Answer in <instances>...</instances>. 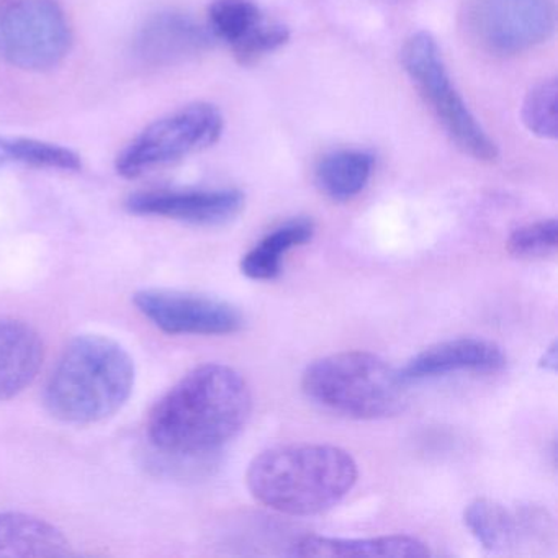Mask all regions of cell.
<instances>
[{
	"label": "cell",
	"instance_id": "obj_1",
	"mask_svg": "<svg viewBox=\"0 0 558 558\" xmlns=\"http://www.w3.org/2000/svg\"><path fill=\"white\" fill-rule=\"evenodd\" d=\"M251 410L253 393L236 368L204 364L156 403L148 437L168 456H205L233 440L246 426Z\"/></svg>",
	"mask_w": 558,
	"mask_h": 558
},
{
	"label": "cell",
	"instance_id": "obj_2",
	"mask_svg": "<svg viewBox=\"0 0 558 558\" xmlns=\"http://www.w3.org/2000/svg\"><path fill=\"white\" fill-rule=\"evenodd\" d=\"M354 457L329 444H289L264 450L247 466L246 485L256 501L289 515H315L354 488Z\"/></svg>",
	"mask_w": 558,
	"mask_h": 558
},
{
	"label": "cell",
	"instance_id": "obj_3",
	"mask_svg": "<svg viewBox=\"0 0 558 558\" xmlns=\"http://www.w3.org/2000/svg\"><path fill=\"white\" fill-rule=\"evenodd\" d=\"M135 378V362L122 344L102 335L77 336L48 378L45 404L64 423H99L125 407Z\"/></svg>",
	"mask_w": 558,
	"mask_h": 558
},
{
	"label": "cell",
	"instance_id": "obj_4",
	"mask_svg": "<svg viewBox=\"0 0 558 558\" xmlns=\"http://www.w3.org/2000/svg\"><path fill=\"white\" fill-rule=\"evenodd\" d=\"M400 371L367 351H344L310 364L302 390L319 407L354 420L395 416L407 403Z\"/></svg>",
	"mask_w": 558,
	"mask_h": 558
},
{
	"label": "cell",
	"instance_id": "obj_5",
	"mask_svg": "<svg viewBox=\"0 0 558 558\" xmlns=\"http://www.w3.org/2000/svg\"><path fill=\"white\" fill-rule=\"evenodd\" d=\"M401 64L457 148L475 161H498V146L476 122L453 86L433 35L427 32L411 35L401 48Z\"/></svg>",
	"mask_w": 558,
	"mask_h": 558
},
{
	"label": "cell",
	"instance_id": "obj_6",
	"mask_svg": "<svg viewBox=\"0 0 558 558\" xmlns=\"http://www.w3.org/2000/svg\"><path fill=\"white\" fill-rule=\"evenodd\" d=\"M73 47L70 22L57 0H9L0 5V60L19 70L47 73Z\"/></svg>",
	"mask_w": 558,
	"mask_h": 558
},
{
	"label": "cell",
	"instance_id": "obj_7",
	"mask_svg": "<svg viewBox=\"0 0 558 558\" xmlns=\"http://www.w3.org/2000/svg\"><path fill=\"white\" fill-rule=\"evenodd\" d=\"M220 110L210 104H194L143 130L117 158V172L135 179L214 146L223 133Z\"/></svg>",
	"mask_w": 558,
	"mask_h": 558
},
{
	"label": "cell",
	"instance_id": "obj_8",
	"mask_svg": "<svg viewBox=\"0 0 558 558\" xmlns=\"http://www.w3.org/2000/svg\"><path fill=\"white\" fill-rule=\"evenodd\" d=\"M466 17L480 47L498 57L527 53L555 32L554 0H472Z\"/></svg>",
	"mask_w": 558,
	"mask_h": 558
},
{
	"label": "cell",
	"instance_id": "obj_9",
	"mask_svg": "<svg viewBox=\"0 0 558 558\" xmlns=\"http://www.w3.org/2000/svg\"><path fill=\"white\" fill-rule=\"evenodd\" d=\"M133 300L136 308L168 335H233L244 326L240 310L214 296L148 289L136 293Z\"/></svg>",
	"mask_w": 558,
	"mask_h": 558
},
{
	"label": "cell",
	"instance_id": "obj_10",
	"mask_svg": "<svg viewBox=\"0 0 558 558\" xmlns=\"http://www.w3.org/2000/svg\"><path fill=\"white\" fill-rule=\"evenodd\" d=\"M246 197L236 189L218 191H148L130 195L126 208L143 217H162L198 227L230 223L243 211Z\"/></svg>",
	"mask_w": 558,
	"mask_h": 558
},
{
	"label": "cell",
	"instance_id": "obj_11",
	"mask_svg": "<svg viewBox=\"0 0 558 558\" xmlns=\"http://www.w3.org/2000/svg\"><path fill=\"white\" fill-rule=\"evenodd\" d=\"M211 41V32L191 15L166 11L143 24L133 41V51L148 66H169L205 53Z\"/></svg>",
	"mask_w": 558,
	"mask_h": 558
},
{
	"label": "cell",
	"instance_id": "obj_12",
	"mask_svg": "<svg viewBox=\"0 0 558 558\" xmlns=\"http://www.w3.org/2000/svg\"><path fill=\"white\" fill-rule=\"evenodd\" d=\"M506 354L496 342L480 338H457L437 342L404 365V380H427L460 372H496L506 365Z\"/></svg>",
	"mask_w": 558,
	"mask_h": 558
},
{
	"label": "cell",
	"instance_id": "obj_13",
	"mask_svg": "<svg viewBox=\"0 0 558 558\" xmlns=\"http://www.w3.org/2000/svg\"><path fill=\"white\" fill-rule=\"evenodd\" d=\"M463 522L483 548L508 550L545 527L544 514L534 508H506L488 498H476L463 511Z\"/></svg>",
	"mask_w": 558,
	"mask_h": 558
},
{
	"label": "cell",
	"instance_id": "obj_14",
	"mask_svg": "<svg viewBox=\"0 0 558 558\" xmlns=\"http://www.w3.org/2000/svg\"><path fill=\"white\" fill-rule=\"evenodd\" d=\"M44 359V341L31 325L0 318V401L17 397L32 385Z\"/></svg>",
	"mask_w": 558,
	"mask_h": 558
},
{
	"label": "cell",
	"instance_id": "obj_15",
	"mask_svg": "<svg viewBox=\"0 0 558 558\" xmlns=\"http://www.w3.org/2000/svg\"><path fill=\"white\" fill-rule=\"evenodd\" d=\"M293 557L341 558H423L430 551L424 542L413 535H378L367 538L323 537L306 535L292 547Z\"/></svg>",
	"mask_w": 558,
	"mask_h": 558
},
{
	"label": "cell",
	"instance_id": "obj_16",
	"mask_svg": "<svg viewBox=\"0 0 558 558\" xmlns=\"http://www.w3.org/2000/svg\"><path fill=\"white\" fill-rule=\"evenodd\" d=\"M71 544L60 527L25 512L0 514V557H66Z\"/></svg>",
	"mask_w": 558,
	"mask_h": 558
},
{
	"label": "cell",
	"instance_id": "obj_17",
	"mask_svg": "<svg viewBox=\"0 0 558 558\" xmlns=\"http://www.w3.org/2000/svg\"><path fill=\"white\" fill-rule=\"evenodd\" d=\"M315 223L310 218H293L263 238L241 259V272L253 280H272L282 272V260L289 251L310 243Z\"/></svg>",
	"mask_w": 558,
	"mask_h": 558
},
{
	"label": "cell",
	"instance_id": "obj_18",
	"mask_svg": "<svg viewBox=\"0 0 558 558\" xmlns=\"http://www.w3.org/2000/svg\"><path fill=\"white\" fill-rule=\"evenodd\" d=\"M374 156L361 149L329 153L315 169V182L326 197L348 202L357 197L372 178Z\"/></svg>",
	"mask_w": 558,
	"mask_h": 558
},
{
	"label": "cell",
	"instance_id": "obj_19",
	"mask_svg": "<svg viewBox=\"0 0 558 558\" xmlns=\"http://www.w3.org/2000/svg\"><path fill=\"white\" fill-rule=\"evenodd\" d=\"M12 165L60 171H80L83 168L80 156L63 146L40 140L0 136V168Z\"/></svg>",
	"mask_w": 558,
	"mask_h": 558
},
{
	"label": "cell",
	"instance_id": "obj_20",
	"mask_svg": "<svg viewBox=\"0 0 558 558\" xmlns=\"http://www.w3.org/2000/svg\"><path fill=\"white\" fill-rule=\"evenodd\" d=\"M208 21L214 38L225 41L233 50L266 19L253 0H215L208 11Z\"/></svg>",
	"mask_w": 558,
	"mask_h": 558
},
{
	"label": "cell",
	"instance_id": "obj_21",
	"mask_svg": "<svg viewBox=\"0 0 558 558\" xmlns=\"http://www.w3.org/2000/svg\"><path fill=\"white\" fill-rule=\"evenodd\" d=\"M557 81L535 84L522 104V122L532 135L542 140H557Z\"/></svg>",
	"mask_w": 558,
	"mask_h": 558
},
{
	"label": "cell",
	"instance_id": "obj_22",
	"mask_svg": "<svg viewBox=\"0 0 558 558\" xmlns=\"http://www.w3.org/2000/svg\"><path fill=\"white\" fill-rule=\"evenodd\" d=\"M557 243L558 223L555 218H550V220L535 221L512 231L506 247L511 256L529 259V257H544L555 253Z\"/></svg>",
	"mask_w": 558,
	"mask_h": 558
},
{
	"label": "cell",
	"instance_id": "obj_23",
	"mask_svg": "<svg viewBox=\"0 0 558 558\" xmlns=\"http://www.w3.org/2000/svg\"><path fill=\"white\" fill-rule=\"evenodd\" d=\"M289 40L290 32L286 25L264 21L259 27L251 32L250 37L244 38L231 51L241 64H251L286 47Z\"/></svg>",
	"mask_w": 558,
	"mask_h": 558
},
{
	"label": "cell",
	"instance_id": "obj_24",
	"mask_svg": "<svg viewBox=\"0 0 558 558\" xmlns=\"http://www.w3.org/2000/svg\"><path fill=\"white\" fill-rule=\"evenodd\" d=\"M541 367L547 368V371H555L557 368V342H554L545 351L544 357L541 361Z\"/></svg>",
	"mask_w": 558,
	"mask_h": 558
},
{
	"label": "cell",
	"instance_id": "obj_25",
	"mask_svg": "<svg viewBox=\"0 0 558 558\" xmlns=\"http://www.w3.org/2000/svg\"><path fill=\"white\" fill-rule=\"evenodd\" d=\"M5 2H9V0H0V5L5 4Z\"/></svg>",
	"mask_w": 558,
	"mask_h": 558
}]
</instances>
